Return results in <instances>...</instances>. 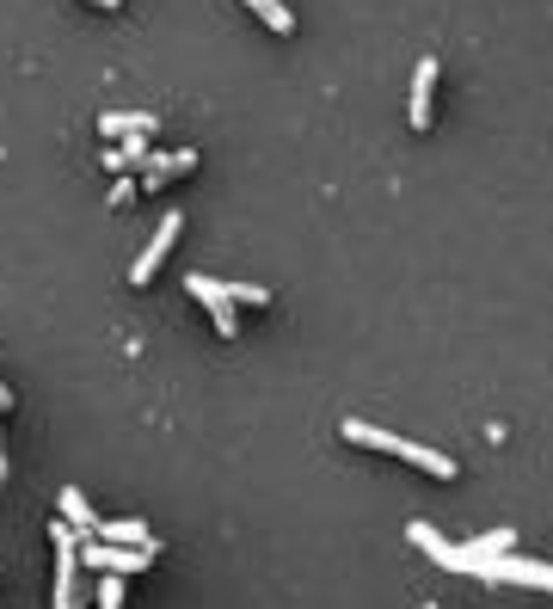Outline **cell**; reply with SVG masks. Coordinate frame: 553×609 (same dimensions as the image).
<instances>
[{
    "instance_id": "6da1fadb",
    "label": "cell",
    "mask_w": 553,
    "mask_h": 609,
    "mask_svg": "<svg viewBox=\"0 0 553 609\" xmlns=\"http://www.w3.org/2000/svg\"><path fill=\"white\" fill-rule=\"evenodd\" d=\"M338 438L357 443V450H382V455H399V462H413L418 474H430V481H455V455L430 450V443H413V438H394V431H382V425L369 419H338Z\"/></svg>"
},
{
    "instance_id": "7a4b0ae2",
    "label": "cell",
    "mask_w": 553,
    "mask_h": 609,
    "mask_svg": "<svg viewBox=\"0 0 553 609\" xmlns=\"http://www.w3.org/2000/svg\"><path fill=\"white\" fill-rule=\"evenodd\" d=\"M49 542H56V597L49 604L56 609H80L87 604V566H80V530L61 517V523H49Z\"/></svg>"
},
{
    "instance_id": "3957f363",
    "label": "cell",
    "mask_w": 553,
    "mask_h": 609,
    "mask_svg": "<svg viewBox=\"0 0 553 609\" xmlns=\"http://www.w3.org/2000/svg\"><path fill=\"white\" fill-rule=\"evenodd\" d=\"M474 578H486V585H529V591H553V566L548 561H522L517 548H510V554L479 561Z\"/></svg>"
},
{
    "instance_id": "277c9868",
    "label": "cell",
    "mask_w": 553,
    "mask_h": 609,
    "mask_svg": "<svg viewBox=\"0 0 553 609\" xmlns=\"http://www.w3.org/2000/svg\"><path fill=\"white\" fill-rule=\"evenodd\" d=\"M184 290H191V296H198L203 308H210V320H215V332H222V339H240V314H234L228 283L210 278V271H191V278H184Z\"/></svg>"
},
{
    "instance_id": "5b68a950",
    "label": "cell",
    "mask_w": 553,
    "mask_h": 609,
    "mask_svg": "<svg viewBox=\"0 0 553 609\" xmlns=\"http://www.w3.org/2000/svg\"><path fill=\"white\" fill-rule=\"evenodd\" d=\"M437 56H418V68H413V99H406V124L425 136L430 124H437Z\"/></svg>"
},
{
    "instance_id": "8992f818",
    "label": "cell",
    "mask_w": 553,
    "mask_h": 609,
    "mask_svg": "<svg viewBox=\"0 0 553 609\" xmlns=\"http://www.w3.org/2000/svg\"><path fill=\"white\" fill-rule=\"evenodd\" d=\"M179 228H184V216H179V210H167V216H160V228L148 235V247H142V259L129 266V283H136V290H142V283H154V271L167 266V252H172V240H179Z\"/></svg>"
},
{
    "instance_id": "52a82bcc",
    "label": "cell",
    "mask_w": 553,
    "mask_h": 609,
    "mask_svg": "<svg viewBox=\"0 0 553 609\" xmlns=\"http://www.w3.org/2000/svg\"><path fill=\"white\" fill-rule=\"evenodd\" d=\"M406 535H413V548H418V554H430L437 566H449V573H474L467 548H461V542H443V535L430 530L425 517H413V523H406Z\"/></svg>"
},
{
    "instance_id": "ba28073f",
    "label": "cell",
    "mask_w": 553,
    "mask_h": 609,
    "mask_svg": "<svg viewBox=\"0 0 553 609\" xmlns=\"http://www.w3.org/2000/svg\"><path fill=\"white\" fill-rule=\"evenodd\" d=\"M198 167V148H172V155H148V167H142V191H160L172 179V172H191Z\"/></svg>"
},
{
    "instance_id": "9c48e42d",
    "label": "cell",
    "mask_w": 553,
    "mask_h": 609,
    "mask_svg": "<svg viewBox=\"0 0 553 609\" xmlns=\"http://www.w3.org/2000/svg\"><path fill=\"white\" fill-rule=\"evenodd\" d=\"M99 136H160V117L154 111H105Z\"/></svg>"
},
{
    "instance_id": "30bf717a",
    "label": "cell",
    "mask_w": 553,
    "mask_h": 609,
    "mask_svg": "<svg viewBox=\"0 0 553 609\" xmlns=\"http://www.w3.org/2000/svg\"><path fill=\"white\" fill-rule=\"evenodd\" d=\"M61 517L80 530V542H87V535H99V523H105V517L92 511V499L80 493V486H68V493H61Z\"/></svg>"
},
{
    "instance_id": "8fae6325",
    "label": "cell",
    "mask_w": 553,
    "mask_h": 609,
    "mask_svg": "<svg viewBox=\"0 0 553 609\" xmlns=\"http://www.w3.org/2000/svg\"><path fill=\"white\" fill-rule=\"evenodd\" d=\"M99 535H105V542H123V548H160L148 535V523H142V517H117V523H99Z\"/></svg>"
},
{
    "instance_id": "7c38bea8",
    "label": "cell",
    "mask_w": 553,
    "mask_h": 609,
    "mask_svg": "<svg viewBox=\"0 0 553 609\" xmlns=\"http://www.w3.org/2000/svg\"><path fill=\"white\" fill-rule=\"evenodd\" d=\"M467 548V561H492V554H510V548H517V530H486V535H474V542H461Z\"/></svg>"
},
{
    "instance_id": "4fadbf2b",
    "label": "cell",
    "mask_w": 553,
    "mask_h": 609,
    "mask_svg": "<svg viewBox=\"0 0 553 609\" xmlns=\"http://www.w3.org/2000/svg\"><path fill=\"white\" fill-rule=\"evenodd\" d=\"M246 7H252V13H259L276 37H290V32H295V13L283 7V0H246Z\"/></svg>"
},
{
    "instance_id": "5bb4252c",
    "label": "cell",
    "mask_w": 553,
    "mask_h": 609,
    "mask_svg": "<svg viewBox=\"0 0 553 609\" xmlns=\"http://www.w3.org/2000/svg\"><path fill=\"white\" fill-rule=\"evenodd\" d=\"M123 573H92V604L99 609H123Z\"/></svg>"
},
{
    "instance_id": "9a60e30c",
    "label": "cell",
    "mask_w": 553,
    "mask_h": 609,
    "mask_svg": "<svg viewBox=\"0 0 553 609\" xmlns=\"http://www.w3.org/2000/svg\"><path fill=\"white\" fill-rule=\"evenodd\" d=\"M228 296H234V308H240V302H252V308H271V290H264V283H228Z\"/></svg>"
},
{
    "instance_id": "2e32d148",
    "label": "cell",
    "mask_w": 553,
    "mask_h": 609,
    "mask_svg": "<svg viewBox=\"0 0 553 609\" xmlns=\"http://www.w3.org/2000/svg\"><path fill=\"white\" fill-rule=\"evenodd\" d=\"M142 191V179H129V172H117V185H111V203H129Z\"/></svg>"
},
{
    "instance_id": "e0dca14e",
    "label": "cell",
    "mask_w": 553,
    "mask_h": 609,
    "mask_svg": "<svg viewBox=\"0 0 553 609\" xmlns=\"http://www.w3.org/2000/svg\"><path fill=\"white\" fill-rule=\"evenodd\" d=\"M99 160H105V172H129V155H123V148H105Z\"/></svg>"
},
{
    "instance_id": "ac0fdd59",
    "label": "cell",
    "mask_w": 553,
    "mask_h": 609,
    "mask_svg": "<svg viewBox=\"0 0 553 609\" xmlns=\"http://www.w3.org/2000/svg\"><path fill=\"white\" fill-rule=\"evenodd\" d=\"M92 7H105V13H117V7H123V0H92Z\"/></svg>"
},
{
    "instance_id": "d6986e66",
    "label": "cell",
    "mask_w": 553,
    "mask_h": 609,
    "mask_svg": "<svg viewBox=\"0 0 553 609\" xmlns=\"http://www.w3.org/2000/svg\"><path fill=\"white\" fill-rule=\"evenodd\" d=\"M0 406H13V388H7V382H0Z\"/></svg>"
},
{
    "instance_id": "ffe728a7",
    "label": "cell",
    "mask_w": 553,
    "mask_h": 609,
    "mask_svg": "<svg viewBox=\"0 0 553 609\" xmlns=\"http://www.w3.org/2000/svg\"><path fill=\"white\" fill-rule=\"evenodd\" d=\"M0 486H7V450H0Z\"/></svg>"
},
{
    "instance_id": "44dd1931",
    "label": "cell",
    "mask_w": 553,
    "mask_h": 609,
    "mask_svg": "<svg viewBox=\"0 0 553 609\" xmlns=\"http://www.w3.org/2000/svg\"><path fill=\"white\" fill-rule=\"evenodd\" d=\"M418 609H443V604H418Z\"/></svg>"
}]
</instances>
